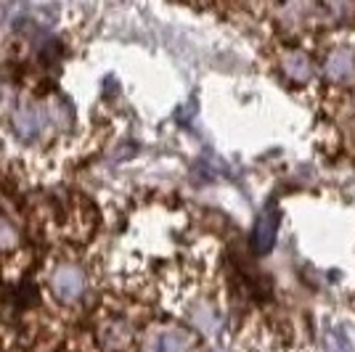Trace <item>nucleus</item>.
<instances>
[{
  "label": "nucleus",
  "mask_w": 355,
  "mask_h": 352,
  "mask_svg": "<svg viewBox=\"0 0 355 352\" xmlns=\"http://www.w3.org/2000/svg\"><path fill=\"white\" fill-rule=\"evenodd\" d=\"M250 310L231 297L220 241L148 199L125 212L101 289L56 352H212Z\"/></svg>",
  "instance_id": "f257e3e1"
},
{
  "label": "nucleus",
  "mask_w": 355,
  "mask_h": 352,
  "mask_svg": "<svg viewBox=\"0 0 355 352\" xmlns=\"http://www.w3.org/2000/svg\"><path fill=\"white\" fill-rule=\"evenodd\" d=\"M80 117L51 64L0 72V186L16 193L59 188L64 175L104 138Z\"/></svg>",
  "instance_id": "f03ea898"
},
{
  "label": "nucleus",
  "mask_w": 355,
  "mask_h": 352,
  "mask_svg": "<svg viewBox=\"0 0 355 352\" xmlns=\"http://www.w3.org/2000/svg\"><path fill=\"white\" fill-rule=\"evenodd\" d=\"M40 193L0 196V352H56L64 342L40 299Z\"/></svg>",
  "instance_id": "7ed1b4c3"
},
{
  "label": "nucleus",
  "mask_w": 355,
  "mask_h": 352,
  "mask_svg": "<svg viewBox=\"0 0 355 352\" xmlns=\"http://www.w3.org/2000/svg\"><path fill=\"white\" fill-rule=\"evenodd\" d=\"M321 151L355 161V80L340 90H326L311 101Z\"/></svg>",
  "instance_id": "20e7f679"
},
{
  "label": "nucleus",
  "mask_w": 355,
  "mask_h": 352,
  "mask_svg": "<svg viewBox=\"0 0 355 352\" xmlns=\"http://www.w3.org/2000/svg\"><path fill=\"white\" fill-rule=\"evenodd\" d=\"M279 222H282V215H279L276 204H268V209L257 220V234H254V247H257L260 254L273 249V241H276V234H279Z\"/></svg>",
  "instance_id": "39448f33"
}]
</instances>
